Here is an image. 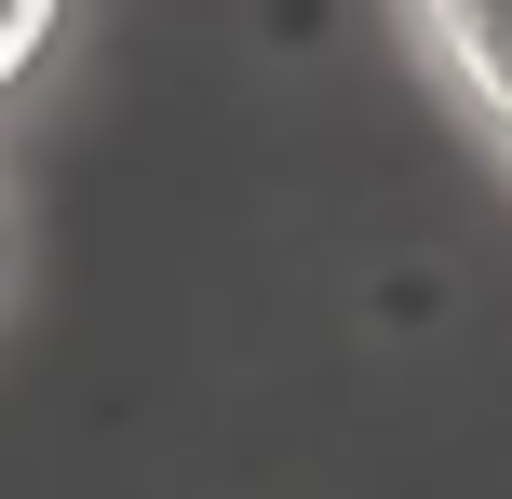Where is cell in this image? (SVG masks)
Wrapping results in <instances>:
<instances>
[{
    "label": "cell",
    "instance_id": "obj_1",
    "mask_svg": "<svg viewBox=\"0 0 512 499\" xmlns=\"http://www.w3.org/2000/svg\"><path fill=\"white\" fill-rule=\"evenodd\" d=\"M445 54L472 68V95L512 122V14H445Z\"/></svg>",
    "mask_w": 512,
    "mask_h": 499
},
{
    "label": "cell",
    "instance_id": "obj_2",
    "mask_svg": "<svg viewBox=\"0 0 512 499\" xmlns=\"http://www.w3.org/2000/svg\"><path fill=\"white\" fill-rule=\"evenodd\" d=\"M41 41H54V14H41V0H0V95H14V68H27Z\"/></svg>",
    "mask_w": 512,
    "mask_h": 499
}]
</instances>
